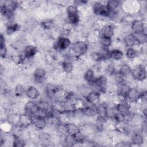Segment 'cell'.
I'll use <instances>...</instances> for the list:
<instances>
[{
  "instance_id": "26",
  "label": "cell",
  "mask_w": 147,
  "mask_h": 147,
  "mask_svg": "<svg viewBox=\"0 0 147 147\" xmlns=\"http://www.w3.org/2000/svg\"><path fill=\"white\" fill-rule=\"evenodd\" d=\"M39 142L47 145L52 142V136L50 133L46 131H41L37 135Z\"/></svg>"
},
{
  "instance_id": "36",
  "label": "cell",
  "mask_w": 147,
  "mask_h": 147,
  "mask_svg": "<svg viewBox=\"0 0 147 147\" xmlns=\"http://www.w3.org/2000/svg\"><path fill=\"white\" fill-rule=\"evenodd\" d=\"M125 56L129 60L135 59L137 56V51L134 47L127 48L126 49Z\"/></svg>"
},
{
  "instance_id": "18",
  "label": "cell",
  "mask_w": 147,
  "mask_h": 147,
  "mask_svg": "<svg viewBox=\"0 0 147 147\" xmlns=\"http://www.w3.org/2000/svg\"><path fill=\"white\" fill-rule=\"evenodd\" d=\"M96 76H95L94 70L92 68L87 69L83 75V78L84 80L89 84L92 85L96 79Z\"/></svg>"
},
{
  "instance_id": "31",
  "label": "cell",
  "mask_w": 147,
  "mask_h": 147,
  "mask_svg": "<svg viewBox=\"0 0 147 147\" xmlns=\"http://www.w3.org/2000/svg\"><path fill=\"white\" fill-rule=\"evenodd\" d=\"M11 144L14 147H23L26 145V141L20 135H16L14 136Z\"/></svg>"
},
{
  "instance_id": "13",
  "label": "cell",
  "mask_w": 147,
  "mask_h": 147,
  "mask_svg": "<svg viewBox=\"0 0 147 147\" xmlns=\"http://www.w3.org/2000/svg\"><path fill=\"white\" fill-rule=\"evenodd\" d=\"M130 104L126 100L121 101L116 103V111L125 115L131 110V106Z\"/></svg>"
},
{
  "instance_id": "29",
  "label": "cell",
  "mask_w": 147,
  "mask_h": 147,
  "mask_svg": "<svg viewBox=\"0 0 147 147\" xmlns=\"http://www.w3.org/2000/svg\"><path fill=\"white\" fill-rule=\"evenodd\" d=\"M106 5L111 13H117L121 3L119 1L109 0L106 2Z\"/></svg>"
},
{
  "instance_id": "38",
  "label": "cell",
  "mask_w": 147,
  "mask_h": 147,
  "mask_svg": "<svg viewBox=\"0 0 147 147\" xmlns=\"http://www.w3.org/2000/svg\"><path fill=\"white\" fill-rule=\"evenodd\" d=\"M26 89L24 85L21 84H17L14 88V93L16 96L21 97L24 94L25 95Z\"/></svg>"
},
{
  "instance_id": "23",
  "label": "cell",
  "mask_w": 147,
  "mask_h": 147,
  "mask_svg": "<svg viewBox=\"0 0 147 147\" xmlns=\"http://www.w3.org/2000/svg\"><path fill=\"white\" fill-rule=\"evenodd\" d=\"M124 57L123 51L119 48H114L110 52V59L115 61L121 60Z\"/></svg>"
},
{
  "instance_id": "37",
  "label": "cell",
  "mask_w": 147,
  "mask_h": 147,
  "mask_svg": "<svg viewBox=\"0 0 147 147\" xmlns=\"http://www.w3.org/2000/svg\"><path fill=\"white\" fill-rule=\"evenodd\" d=\"M112 119H113L117 124H122V123H125L126 121L125 115L122 113L117 111L115 113Z\"/></svg>"
},
{
  "instance_id": "39",
  "label": "cell",
  "mask_w": 147,
  "mask_h": 147,
  "mask_svg": "<svg viewBox=\"0 0 147 147\" xmlns=\"http://www.w3.org/2000/svg\"><path fill=\"white\" fill-rule=\"evenodd\" d=\"M41 25L42 26V27L45 29H51L53 25H54V22L52 20H49V19H47L44 20L42 23Z\"/></svg>"
},
{
  "instance_id": "6",
  "label": "cell",
  "mask_w": 147,
  "mask_h": 147,
  "mask_svg": "<svg viewBox=\"0 0 147 147\" xmlns=\"http://www.w3.org/2000/svg\"><path fill=\"white\" fill-rule=\"evenodd\" d=\"M141 90L136 87H130L126 97V100L130 103H136L140 100Z\"/></svg>"
},
{
  "instance_id": "16",
  "label": "cell",
  "mask_w": 147,
  "mask_h": 147,
  "mask_svg": "<svg viewBox=\"0 0 147 147\" xmlns=\"http://www.w3.org/2000/svg\"><path fill=\"white\" fill-rule=\"evenodd\" d=\"M114 34V27L110 24L104 25L99 31V36L112 37Z\"/></svg>"
},
{
  "instance_id": "17",
  "label": "cell",
  "mask_w": 147,
  "mask_h": 147,
  "mask_svg": "<svg viewBox=\"0 0 147 147\" xmlns=\"http://www.w3.org/2000/svg\"><path fill=\"white\" fill-rule=\"evenodd\" d=\"M131 142L137 145H142L144 142V138L141 131H138L137 130H135L133 131L131 138Z\"/></svg>"
},
{
  "instance_id": "34",
  "label": "cell",
  "mask_w": 147,
  "mask_h": 147,
  "mask_svg": "<svg viewBox=\"0 0 147 147\" xmlns=\"http://www.w3.org/2000/svg\"><path fill=\"white\" fill-rule=\"evenodd\" d=\"M114 83L117 86L127 82V78L121 74L118 71L116 72L113 76Z\"/></svg>"
},
{
  "instance_id": "33",
  "label": "cell",
  "mask_w": 147,
  "mask_h": 147,
  "mask_svg": "<svg viewBox=\"0 0 147 147\" xmlns=\"http://www.w3.org/2000/svg\"><path fill=\"white\" fill-rule=\"evenodd\" d=\"M7 49L6 45L5 38L2 34L0 36V53L2 58H5L7 55Z\"/></svg>"
},
{
  "instance_id": "15",
  "label": "cell",
  "mask_w": 147,
  "mask_h": 147,
  "mask_svg": "<svg viewBox=\"0 0 147 147\" xmlns=\"http://www.w3.org/2000/svg\"><path fill=\"white\" fill-rule=\"evenodd\" d=\"M33 75V78L37 82L41 83L45 78V76L47 75V71L44 68L39 67L34 69Z\"/></svg>"
},
{
  "instance_id": "9",
  "label": "cell",
  "mask_w": 147,
  "mask_h": 147,
  "mask_svg": "<svg viewBox=\"0 0 147 147\" xmlns=\"http://www.w3.org/2000/svg\"><path fill=\"white\" fill-rule=\"evenodd\" d=\"M102 94L95 90H92L84 97L86 102L89 105H96L100 99Z\"/></svg>"
},
{
  "instance_id": "7",
  "label": "cell",
  "mask_w": 147,
  "mask_h": 147,
  "mask_svg": "<svg viewBox=\"0 0 147 147\" xmlns=\"http://www.w3.org/2000/svg\"><path fill=\"white\" fill-rule=\"evenodd\" d=\"M31 118L32 120V125L35 129L41 130L47 127L48 121L46 118L37 115H32L31 116Z\"/></svg>"
},
{
  "instance_id": "2",
  "label": "cell",
  "mask_w": 147,
  "mask_h": 147,
  "mask_svg": "<svg viewBox=\"0 0 147 147\" xmlns=\"http://www.w3.org/2000/svg\"><path fill=\"white\" fill-rule=\"evenodd\" d=\"M131 76L133 80L143 82L146 78V67L143 64H138L132 68Z\"/></svg>"
},
{
  "instance_id": "30",
  "label": "cell",
  "mask_w": 147,
  "mask_h": 147,
  "mask_svg": "<svg viewBox=\"0 0 147 147\" xmlns=\"http://www.w3.org/2000/svg\"><path fill=\"white\" fill-rule=\"evenodd\" d=\"M72 136L74 137L76 144L84 143L85 141L87 140V135L82 130H80L79 131H78L75 134Z\"/></svg>"
},
{
  "instance_id": "25",
  "label": "cell",
  "mask_w": 147,
  "mask_h": 147,
  "mask_svg": "<svg viewBox=\"0 0 147 147\" xmlns=\"http://www.w3.org/2000/svg\"><path fill=\"white\" fill-rule=\"evenodd\" d=\"M67 23L71 25H78L80 21L79 13H67Z\"/></svg>"
},
{
  "instance_id": "21",
  "label": "cell",
  "mask_w": 147,
  "mask_h": 147,
  "mask_svg": "<svg viewBox=\"0 0 147 147\" xmlns=\"http://www.w3.org/2000/svg\"><path fill=\"white\" fill-rule=\"evenodd\" d=\"M95 111L96 117L107 119L106 118V107L105 103H102L96 104Z\"/></svg>"
},
{
  "instance_id": "3",
  "label": "cell",
  "mask_w": 147,
  "mask_h": 147,
  "mask_svg": "<svg viewBox=\"0 0 147 147\" xmlns=\"http://www.w3.org/2000/svg\"><path fill=\"white\" fill-rule=\"evenodd\" d=\"M92 11L96 16L103 17H111L112 14V13L109 10L106 3H103L101 2H96L93 4Z\"/></svg>"
},
{
  "instance_id": "12",
  "label": "cell",
  "mask_w": 147,
  "mask_h": 147,
  "mask_svg": "<svg viewBox=\"0 0 147 147\" xmlns=\"http://www.w3.org/2000/svg\"><path fill=\"white\" fill-rule=\"evenodd\" d=\"M131 32H146V27L144 22L139 20H134L130 23Z\"/></svg>"
},
{
  "instance_id": "5",
  "label": "cell",
  "mask_w": 147,
  "mask_h": 147,
  "mask_svg": "<svg viewBox=\"0 0 147 147\" xmlns=\"http://www.w3.org/2000/svg\"><path fill=\"white\" fill-rule=\"evenodd\" d=\"M108 84L109 80L107 78L105 75H100L96 78L95 82L92 85L96 87L97 91L102 94L106 91Z\"/></svg>"
},
{
  "instance_id": "19",
  "label": "cell",
  "mask_w": 147,
  "mask_h": 147,
  "mask_svg": "<svg viewBox=\"0 0 147 147\" xmlns=\"http://www.w3.org/2000/svg\"><path fill=\"white\" fill-rule=\"evenodd\" d=\"M106 104V118L107 119H112L117 112L116 111V103L110 101Z\"/></svg>"
},
{
  "instance_id": "35",
  "label": "cell",
  "mask_w": 147,
  "mask_h": 147,
  "mask_svg": "<svg viewBox=\"0 0 147 147\" xmlns=\"http://www.w3.org/2000/svg\"><path fill=\"white\" fill-rule=\"evenodd\" d=\"M20 29V25L17 23H10L7 25L6 32V33L9 35L14 34L15 32H17Z\"/></svg>"
},
{
  "instance_id": "4",
  "label": "cell",
  "mask_w": 147,
  "mask_h": 147,
  "mask_svg": "<svg viewBox=\"0 0 147 147\" xmlns=\"http://www.w3.org/2000/svg\"><path fill=\"white\" fill-rule=\"evenodd\" d=\"M71 40L66 36H60L53 43V47L55 51H65L68 49L71 45Z\"/></svg>"
},
{
  "instance_id": "24",
  "label": "cell",
  "mask_w": 147,
  "mask_h": 147,
  "mask_svg": "<svg viewBox=\"0 0 147 147\" xmlns=\"http://www.w3.org/2000/svg\"><path fill=\"white\" fill-rule=\"evenodd\" d=\"M137 43L139 45H143L146 44L147 41L146 33L144 32H131Z\"/></svg>"
},
{
  "instance_id": "22",
  "label": "cell",
  "mask_w": 147,
  "mask_h": 147,
  "mask_svg": "<svg viewBox=\"0 0 147 147\" xmlns=\"http://www.w3.org/2000/svg\"><path fill=\"white\" fill-rule=\"evenodd\" d=\"M123 42L127 48H133L137 44L132 33L125 35L123 38Z\"/></svg>"
},
{
  "instance_id": "10",
  "label": "cell",
  "mask_w": 147,
  "mask_h": 147,
  "mask_svg": "<svg viewBox=\"0 0 147 147\" xmlns=\"http://www.w3.org/2000/svg\"><path fill=\"white\" fill-rule=\"evenodd\" d=\"M18 123L21 128H28L32 125V118L25 113H21L18 116Z\"/></svg>"
},
{
  "instance_id": "11",
  "label": "cell",
  "mask_w": 147,
  "mask_h": 147,
  "mask_svg": "<svg viewBox=\"0 0 147 147\" xmlns=\"http://www.w3.org/2000/svg\"><path fill=\"white\" fill-rule=\"evenodd\" d=\"M37 48L33 45H28L26 46L22 52V56L26 59H32L37 53Z\"/></svg>"
},
{
  "instance_id": "20",
  "label": "cell",
  "mask_w": 147,
  "mask_h": 147,
  "mask_svg": "<svg viewBox=\"0 0 147 147\" xmlns=\"http://www.w3.org/2000/svg\"><path fill=\"white\" fill-rule=\"evenodd\" d=\"M63 124L65 128L67 134L74 135L80 130V127L77 124H75L74 122H68Z\"/></svg>"
},
{
  "instance_id": "8",
  "label": "cell",
  "mask_w": 147,
  "mask_h": 147,
  "mask_svg": "<svg viewBox=\"0 0 147 147\" xmlns=\"http://www.w3.org/2000/svg\"><path fill=\"white\" fill-rule=\"evenodd\" d=\"M130 87L131 86L127 82L117 86L115 92L117 96L121 98L122 99V101L126 100V95Z\"/></svg>"
},
{
  "instance_id": "27",
  "label": "cell",
  "mask_w": 147,
  "mask_h": 147,
  "mask_svg": "<svg viewBox=\"0 0 147 147\" xmlns=\"http://www.w3.org/2000/svg\"><path fill=\"white\" fill-rule=\"evenodd\" d=\"M62 71L67 74H72L74 69V65L69 60H64L61 63V64Z\"/></svg>"
},
{
  "instance_id": "28",
  "label": "cell",
  "mask_w": 147,
  "mask_h": 147,
  "mask_svg": "<svg viewBox=\"0 0 147 147\" xmlns=\"http://www.w3.org/2000/svg\"><path fill=\"white\" fill-rule=\"evenodd\" d=\"M132 68L130 65L126 63H123L120 65L118 71L122 74L123 76L127 78L129 76H131Z\"/></svg>"
},
{
  "instance_id": "14",
  "label": "cell",
  "mask_w": 147,
  "mask_h": 147,
  "mask_svg": "<svg viewBox=\"0 0 147 147\" xmlns=\"http://www.w3.org/2000/svg\"><path fill=\"white\" fill-rule=\"evenodd\" d=\"M40 92L35 86H30L26 89L25 95L30 100H35L38 98Z\"/></svg>"
},
{
  "instance_id": "32",
  "label": "cell",
  "mask_w": 147,
  "mask_h": 147,
  "mask_svg": "<svg viewBox=\"0 0 147 147\" xmlns=\"http://www.w3.org/2000/svg\"><path fill=\"white\" fill-rule=\"evenodd\" d=\"M99 42L101 47L109 48L113 43L112 37L107 36H99Z\"/></svg>"
},
{
  "instance_id": "1",
  "label": "cell",
  "mask_w": 147,
  "mask_h": 147,
  "mask_svg": "<svg viewBox=\"0 0 147 147\" xmlns=\"http://www.w3.org/2000/svg\"><path fill=\"white\" fill-rule=\"evenodd\" d=\"M69 48L72 55L76 57H79L87 52L88 45L86 41L78 40L71 44Z\"/></svg>"
}]
</instances>
